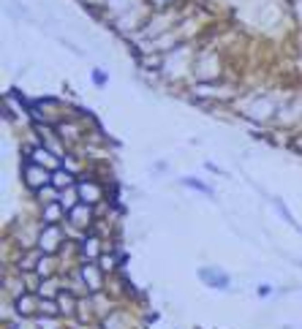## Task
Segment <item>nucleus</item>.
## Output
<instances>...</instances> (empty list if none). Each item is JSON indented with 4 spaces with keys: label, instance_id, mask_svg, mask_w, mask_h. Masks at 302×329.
<instances>
[{
    "label": "nucleus",
    "instance_id": "nucleus-6",
    "mask_svg": "<svg viewBox=\"0 0 302 329\" xmlns=\"http://www.w3.org/2000/svg\"><path fill=\"white\" fill-rule=\"evenodd\" d=\"M44 177H47V174H44V172H38V169H35V166H33V180H28V182H30V185H33V188H41L44 182H47V180H44Z\"/></svg>",
    "mask_w": 302,
    "mask_h": 329
},
{
    "label": "nucleus",
    "instance_id": "nucleus-4",
    "mask_svg": "<svg viewBox=\"0 0 302 329\" xmlns=\"http://www.w3.org/2000/svg\"><path fill=\"white\" fill-rule=\"evenodd\" d=\"M183 185L193 188V191H201V193H207V196L213 193V191H210V185H204V182H196V180H193V177H185V180H183Z\"/></svg>",
    "mask_w": 302,
    "mask_h": 329
},
{
    "label": "nucleus",
    "instance_id": "nucleus-11",
    "mask_svg": "<svg viewBox=\"0 0 302 329\" xmlns=\"http://www.w3.org/2000/svg\"><path fill=\"white\" fill-rule=\"evenodd\" d=\"M93 82H96V84H103V82H106V76H103L101 71H93Z\"/></svg>",
    "mask_w": 302,
    "mask_h": 329
},
{
    "label": "nucleus",
    "instance_id": "nucleus-8",
    "mask_svg": "<svg viewBox=\"0 0 302 329\" xmlns=\"http://www.w3.org/2000/svg\"><path fill=\"white\" fill-rule=\"evenodd\" d=\"M33 158H35V161H41V164H52V166H55V158L49 155L47 150H35V152H33Z\"/></svg>",
    "mask_w": 302,
    "mask_h": 329
},
{
    "label": "nucleus",
    "instance_id": "nucleus-7",
    "mask_svg": "<svg viewBox=\"0 0 302 329\" xmlns=\"http://www.w3.org/2000/svg\"><path fill=\"white\" fill-rule=\"evenodd\" d=\"M84 278H87L90 288H98V286H101V280H98V275L93 272V267H84Z\"/></svg>",
    "mask_w": 302,
    "mask_h": 329
},
{
    "label": "nucleus",
    "instance_id": "nucleus-5",
    "mask_svg": "<svg viewBox=\"0 0 302 329\" xmlns=\"http://www.w3.org/2000/svg\"><path fill=\"white\" fill-rule=\"evenodd\" d=\"M84 256H87V259L98 256V240H84Z\"/></svg>",
    "mask_w": 302,
    "mask_h": 329
},
{
    "label": "nucleus",
    "instance_id": "nucleus-2",
    "mask_svg": "<svg viewBox=\"0 0 302 329\" xmlns=\"http://www.w3.org/2000/svg\"><path fill=\"white\" fill-rule=\"evenodd\" d=\"M57 242H60V231L57 229H47L41 237V250H55Z\"/></svg>",
    "mask_w": 302,
    "mask_h": 329
},
{
    "label": "nucleus",
    "instance_id": "nucleus-1",
    "mask_svg": "<svg viewBox=\"0 0 302 329\" xmlns=\"http://www.w3.org/2000/svg\"><path fill=\"white\" fill-rule=\"evenodd\" d=\"M199 278H201V280H207V283H213L215 288H226L229 286L226 275H218V272H213V269H199Z\"/></svg>",
    "mask_w": 302,
    "mask_h": 329
},
{
    "label": "nucleus",
    "instance_id": "nucleus-9",
    "mask_svg": "<svg viewBox=\"0 0 302 329\" xmlns=\"http://www.w3.org/2000/svg\"><path fill=\"white\" fill-rule=\"evenodd\" d=\"M52 182H55L57 188H68V174H66V172H55Z\"/></svg>",
    "mask_w": 302,
    "mask_h": 329
},
{
    "label": "nucleus",
    "instance_id": "nucleus-12",
    "mask_svg": "<svg viewBox=\"0 0 302 329\" xmlns=\"http://www.w3.org/2000/svg\"><path fill=\"white\" fill-rule=\"evenodd\" d=\"M57 215H60V210H57V207H49V210H47V218L49 220H55Z\"/></svg>",
    "mask_w": 302,
    "mask_h": 329
},
{
    "label": "nucleus",
    "instance_id": "nucleus-3",
    "mask_svg": "<svg viewBox=\"0 0 302 329\" xmlns=\"http://www.w3.org/2000/svg\"><path fill=\"white\" fill-rule=\"evenodd\" d=\"M79 193H82V199H84V201L98 199V188H93L90 182H82V185H79Z\"/></svg>",
    "mask_w": 302,
    "mask_h": 329
},
{
    "label": "nucleus",
    "instance_id": "nucleus-10",
    "mask_svg": "<svg viewBox=\"0 0 302 329\" xmlns=\"http://www.w3.org/2000/svg\"><path fill=\"white\" fill-rule=\"evenodd\" d=\"M17 305H19V313H33V302H30V296H22Z\"/></svg>",
    "mask_w": 302,
    "mask_h": 329
}]
</instances>
